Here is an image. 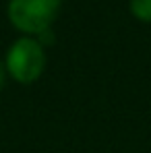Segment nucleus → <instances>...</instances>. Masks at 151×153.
Masks as SVG:
<instances>
[{"mask_svg": "<svg viewBox=\"0 0 151 153\" xmlns=\"http://www.w3.org/2000/svg\"><path fill=\"white\" fill-rule=\"evenodd\" d=\"M60 8L62 0H8L6 19L19 33L39 37L52 29Z\"/></svg>", "mask_w": 151, "mask_h": 153, "instance_id": "2", "label": "nucleus"}, {"mask_svg": "<svg viewBox=\"0 0 151 153\" xmlns=\"http://www.w3.org/2000/svg\"><path fill=\"white\" fill-rule=\"evenodd\" d=\"M48 64L46 48L37 37L21 35L17 37L4 56V68L6 75L19 85H31L39 81Z\"/></svg>", "mask_w": 151, "mask_h": 153, "instance_id": "1", "label": "nucleus"}, {"mask_svg": "<svg viewBox=\"0 0 151 153\" xmlns=\"http://www.w3.org/2000/svg\"><path fill=\"white\" fill-rule=\"evenodd\" d=\"M6 68H4V60H2V58H0V89H2V87H4V83H6Z\"/></svg>", "mask_w": 151, "mask_h": 153, "instance_id": "4", "label": "nucleus"}, {"mask_svg": "<svg viewBox=\"0 0 151 153\" xmlns=\"http://www.w3.org/2000/svg\"><path fill=\"white\" fill-rule=\"evenodd\" d=\"M128 10L137 21L151 23V0H128Z\"/></svg>", "mask_w": 151, "mask_h": 153, "instance_id": "3", "label": "nucleus"}]
</instances>
